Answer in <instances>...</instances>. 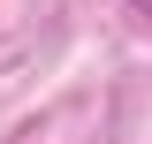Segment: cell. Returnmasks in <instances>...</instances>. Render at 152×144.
Masks as SVG:
<instances>
[{
  "instance_id": "6da1fadb",
  "label": "cell",
  "mask_w": 152,
  "mask_h": 144,
  "mask_svg": "<svg viewBox=\"0 0 152 144\" xmlns=\"http://www.w3.org/2000/svg\"><path fill=\"white\" fill-rule=\"evenodd\" d=\"M129 8H137V15H152V0H129Z\"/></svg>"
}]
</instances>
